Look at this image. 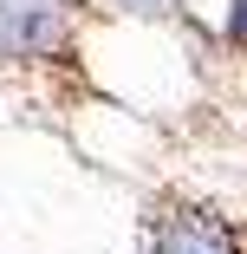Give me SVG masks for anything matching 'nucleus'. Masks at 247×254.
<instances>
[{"instance_id":"nucleus-1","label":"nucleus","mask_w":247,"mask_h":254,"mask_svg":"<svg viewBox=\"0 0 247 254\" xmlns=\"http://www.w3.org/2000/svg\"><path fill=\"white\" fill-rule=\"evenodd\" d=\"M91 0H0V65L33 72L59 65L78 46V13Z\"/></svg>"},{"instance_id":"nucleus-3","label":"nucleus","mask_w":247,"mask_h":254,"mask_svg":"<svg viewBox=\"0 0 247 254\" xmlns=\"http://www.w3.org/2000/svg\"><path fill=\"white\" fill-rule=\"evenodd\" d=\"M104 20H137V26H176V20H189V7L195 0H91Z\"/></svg>"},{"instance_id":"nucleus-2","label":"nucleus","mask_w":247,"mask_h":254,"mask_svg":"<svg viewBox=\"0 0 247 254\" xmlns=\"http://www.w3.org/2000/svg\"><path fill=\"white\" fill-rule=\"evenodd\" d=\"M137 254H247V235L228 209H215L202 195H163L143 209Z\"/></svg>"},{"instance_id":"nucleus-4","label":"nucleus","mask_w":247,"mask_h":254,"mask_svg":"<svg viewBox=\"0 0 247 254\" xmlns=\"http://www.w3.org/2000/svg\"><path fill=\"white\" fill-rule=\"evenodd\" d=\"M221 39L234 46V53H247V0H228L221 7Z\"/></svg>"}]
</instances>
